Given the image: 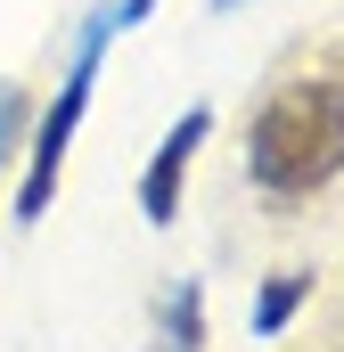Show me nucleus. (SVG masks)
Segmentation results:
<instances>
[{
  "instance_id": "f257e3e1",
  "label": "nucleus",
  "mask_w": 344,
  "mask_h": 352,
  "mask_svg": "<svg viewBox=\"0 0 344 352\" xmlns=\"http://www.w3.org/2000/svg\"><path fill=\"white\" fill-rule=\"evenodd\" d=\"M246 164H255V180L270 197H312V188H328V180L344 173V82L336 74L287 82L255 115Z\"/></svg>"
},
{
  "instance_id": "f03ea898",
  "label": "nucleus",
  "mask_w": 344,
  "mask_h": 352,
  "mask_svg": "<svg viewBox=\"0 0 344 352\" xmlns=\"http://www.w3.org/2000/svg\"><path fill=\"white\" fill-rule=\"evenodd\" d=\"M90 82H98V41H83L74 74H66V90H58V107H50L41 131H33V164H25V188H17V221H41V213H50L58 164H66V140H74V123H83V107H90Z\"/></svg>"
},
{
  "instance_id": "7ed1b4c3",
  "label": "nucleus",
  "mask_w": 344,
  "mask_h": 352,
  "mask_svg": "<svg viewBox=\"0 0 344 352\" xmlns=\"http://www.w3.org/2000/svg\"><path fill=\"white\" fill-rule=\"evenodd\" d=\"M205 131H213V115L189 107V115L164 131V148L148 156V173H140V213H148L156 230H172V213H180V180H189V156L205 148Z\"/></svg>"
},
{
  "instance_id": "20e7f679",
  "label": "nucleus",
  "mask_w": 344,
  "mask_h": 352,
  "mask_svg": "<svg viewBox=\"0 0 344 352\" xmlns=\"http://www.w3.org/2000/svg\"><path fill=\"white\" fill-rule=\"evenodd\" d=\"M303 295H312V270H270V287L255 295V336H279L303 311Z\"/></svg>"
},
{
  "instance_id": "39448f33",
  "label": "nucleus",
  "mask_w": 344,
  "mask_h": 352,
  "mask_svg": "<svg viewBox=\"0 0 344 352\" xmlns=\"http://www.w3.org/2000/svg\"><path fill=\"white\" fill-rule=\"evenodd\" d=\"M172 352H197V287L172 295Z\"/></svg>"
},
{
  "instance_id": "423d86ee",
  "label": "nucleus",
  "mask_w": 344,
  "mask_h": 352,
  "mask_svg": "<svg viewBox=\"0 0 344 352\" xmlns=\"http://www.w3.org/2000/svg\"><path fill=\"white\" fill-rule=\"evenodd\" d=\"M213 8H238V0H213Z\"/></svg>"
}]
</instances>
